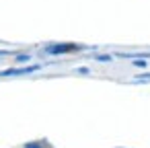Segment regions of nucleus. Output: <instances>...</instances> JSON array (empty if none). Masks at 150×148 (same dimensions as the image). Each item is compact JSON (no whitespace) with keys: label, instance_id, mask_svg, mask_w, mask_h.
<instances>
[{"label":"nucleus","instance_id":"obj_1","mask_svg":"<svg viewBox=\"0 0 150 148\" xmlns=\"http://www.w3.org/2000/svg\"><path fill=\"white\" fill-rule=\"evenodd\" d=\"M72 50H76V45H50V47H47V52H50V54H60V52H72Z\"/></svg>","mask_w":150,"mask_h":148},{"label":"nucleus","instance_id":"obj_2","mask_svg":"<svg viewBox=\"0 0 150 148\" xmlns=\"http://www.w3.org/2000/svg\"><path fill=\"white\" fill-rule=\"evenodd\" d=\"M25 148H43V144H39V142H35V144H29V146H25Z\"/></svg>","mask_w":150,"mask_h":148},{"label":"nucleus","instance_id":"obj_3","mask_svg":"<svg viewBox=\"0 0 150 148\" xmlns=\"http://www.w3.org/2000/svg\"><path fill=\"white\" fill-rule=\"evenodd\" d=\"M17 60H19V62H27V60H29V56H19Z\"/></svg>","mask_w":150,"mask_h":148}]
</instances>
